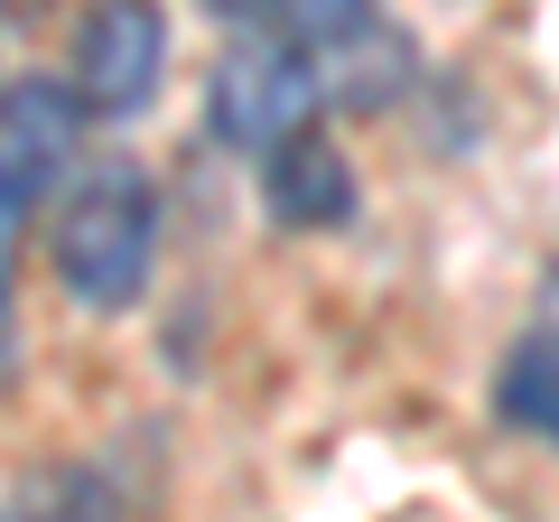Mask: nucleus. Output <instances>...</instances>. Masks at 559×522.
Instances as JSON below:
<instances>
[{
    "label": "nucleus",
    "instance_id": "f257e3e1",
    "mask_svg": "<svg viewBox=\"0 0 559 522\" xmlns=\"http://www.w3.org/2000/svg\"><path fill=\"white\" fill-rule=\"evenodd\" d=\"M159 261V197L140 168H103L57 215V281L75 308H131Z\"/></svg>",
    "mask_w": 559,
    "mask_h": 522
},
{
    "label": "nucleus",
    "instance_id": "f03ea898",
    "mask_svg": "<svg viewBox=\"0 0 559 522\" xmlns=\"http://www.w3.org/2000/svg\"><path fill=\"white\" fill-rule=\"evenodd\" d=\"M168 75V20L159 0H94L75 20V47H66V84L84 94L94 121H131L159 103Z\"/></svg>",
    "mask_w": 559,
    "mask_h": 522
},
{
    "label": "nucleus",
    "instance_id": "7ed1b4c3",
    "mask_svg": "<svg viewBox=\"0 0 559 522\" xmlns=\"http://www.w3.org/2000/svg\"><path fill=\"white\" fill-rule=\"evenodd\" d=\"M318 121V75L299 47H234L215 66V131L252 159H271L280 141H299Z\"/></svg>",
    "mask_w": 559,
    "mask_h": 522
},
{
    "label": "nucleus",
    "instance_id": "20e7f679",
    "mask_svg": "<svg viewBox=\"0 0 559 522\" xmlns=\"http://www.w3.org/2000/svg\"><path fill=\"white\" fill-rule=\"evenodd\" d=\"M75 112L84 94L75 84H47V75H20L10 84V103H0V205H10V234H20L28 215H38V197L57 187L66 150H75Z\"/></svg>",
    "mask_w": 559,
    "mask_h": 522
},
{
    "label": "nucleus",
    "instance_id": "39448f33",
    "mask_svg": "<svg viewBox=\"0 0 559 522\" xmlns=\"http://www.w3.org/2000/svg\"><path fill=\"white\" fill-rule=\"evenodd\" d=\"M261 187H271V215L299 224V234H326V224L355 215V168H345V150L326 141L318 121H308L299 141H280L271 159H261Z\"/></svg>",
    "mask_w": 559,
    "mask_h": 522
},
{
    "label": "nucleus",
    "instance_id": "423d86ee",
    "mask_svg": "<svg viewBox=\"0 0 559 522\" xmlns=\"http://www.w3.org/2000/svg\"><path fill=\"white\" fill-rule=\"evenodd\" d=\"M495 402L513 429H532V439L559 448V336H532L503 355V382H495Z\"/></svg>",
    "mask_w": 559,
    "mask_h": 522
},
{
    "label": "nucleus",
    "instance_id": "0eeeda50",
    "mask_svg": "<svg viewBox=\"0 0 559 522\" xmlns=\"http://www.w3.org/2000/svg\"><path fill=\"white\" fill-rule=\"evenodd\" d=\"M299 38H355L364 28V0H280Z\"/></svg>",
    "mask_w": 559,
    "mask_h": 522
},
{
    "label": "nucleus",
    "instance_id": "6e6552de",
    "mask_svg": "<svg viewBox=\"0 0 559 522\" xmlns=\"http://www.w3.org/2000/svg\"><path fill=\"white\" fill-rule=\"evenodd\" d=\"M550 299H559V281H550Z\"/></svg>",
    "mask_w": 559,
    "mask_h": 522
}]
</instances>
